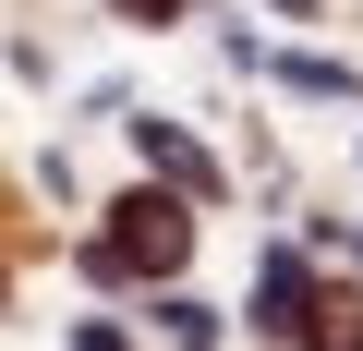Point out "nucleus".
I'll list each match as a JSON object with an SVG mask.
<instances>
[{
	"label": "nucleus",
	"mask_w": 363,
	"mask_h": 351,
	"mask_svg": "<svg viewBox=\"0 0 363 351\" xmlns=\"http://www.w3.org/2000/svg\"><path fill=\"white\" fill-rule=\"evenodd\" d=\"M291 13H315V0H291Z\"/></svg>",
	"instance_id": "6"
},
{
	"label": "nucleus",
	"mask_w": 363,
	"mask_h": 351,
	"mask_svg": "<svg viewBox=\"0 0 363 351\" xmlns=\"http://www.w3.org/2000/svg\"><path fill=\"white\" fill-rule=\"evenodd\" d=\"M109 13H133V25H169V13H182V0H109Z\"/></svg>",
	"instance_id": "4"
},
{
	"label": "nucleus",
	"mask_w": 363,
	"mask_h": 351,
	"mask_svg": "<svg viewBox=\"0 0 363 351\" xmlns=\"http://www.w3.org/2000/svg\"><path fill=\"white\" fill-rule=\"evenodd\" d=\"M73 351H121V339H109V327H73Z\"/></svg>",
	"instance_id": "5"
},
{
	"label": "nucleus",
	"mask_w": 363,
	"mask_h": 351,
	"mask_svg": "<svg viewBox=\"0 0 363 351\" xmlns=\"http://www.w3.org/2000/svg\"><path fill=\"white\" fill-rule=\"evenodd\" d=\"M303 315H315L303 267H291V255H267V267H255V327H267V339H303Z\"/></svg>",
	"instance_id": "2"
},
{
	"label": "nucleus",
	"mask_w": 363,
	"mask_h": 351,
	"mask_svg": "<svg viewBox=\"0 0 363 351\" xmlns=\"http://www.w3.org/2000/svg\"><path fill=\"white\" fill-rule=\"evenodd\" d=\"M182 243H194V218H182V206L121 194V230H109V255H121V267H182Z\"/></svg>",
	"instance_id": "1"
},
{
	"label": "nucleus",
	"mask_w": 363,
	"mask_h": 351,
	"mask_svg": "<svg viewBox=\"0 0 363 351\" xmlns=\"http://www.w3.org/2000/svg\"><path fill=\"white\" fill-rule=\"evenodd\" d=\"M133 145H145V169H169L182 194H206V145H194V133H169V121H133Z\"/></svg>",
	"instance_id": "3"
}]
</instances>
